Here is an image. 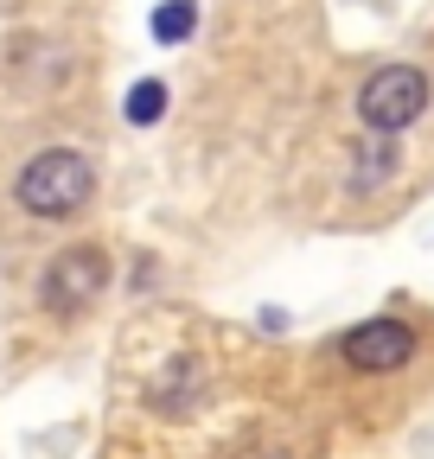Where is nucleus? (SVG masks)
Returning <instances> with one entry per match:
<instances>
[{
	"instance_id": "f257e3e1",
	"label": "nucleus",
	"mask_w": 434,
	"mask_h": 459,
	"mask_svg": "<svg viewBox=\"0 0 434 459\" xmlns=\"http://www.w3.org/2000/svg\"><path fill=\"white\" fill-rule=\"evenodd\" d=\"M90 192H96V172H90V160H83L77 147H45V153H32V166L13 179V198H20L32 217H71V211L90 204Z\"/></svg>"
},
{
	"instance_id": "f03ea898",
	"label": "nucleus",
	"mask_w": 434,
	"mask_h": 459,
	"mask_svg": "<svg viewBox=\"0 0 434 459\" xmlns=\"http://www.w3.org/2000/svg\"><path fill=\"white\" fill-rule=\"evenodd\" d=\"M421 108H428V77L415 65H384L358 90V115L377 134H403L409 122H421Z\"/></svg>"
},
{
	"instance_id": "7ed1b4c3",
	"label": "nucleus",
	"mask_w": 434,
	"mask_h": 459,
	"mask_svg": "<svg viewBox=\"0 0 434 459\" xmlns=\"http://www.w3.org/2000/svg\"><path fill=\"white\" fill-rule=\"evenodd\" d=\"M102 287H108V255H102L96 243H77V249H65V255H51L39 294H45L51 313H77V307H90V300L102 294Z\"/></svg>"
},
{
	"instance_id": "20e7f679",
	"label": "nucleus",
	"mask_w": 434,
	"mask_h": 459,
	"mask_svg": "<svg viewBox=\"0 0 434 459\" xmlns=\"http://www.w3.org/2000/svg\"><path fill=\"white\" fill-rule=\"evenodd\" d=\"M339 358H345L352 370H403V364L415 358V332H409L403 319H364V325L345 332Z\"/></svg>"
},
{
	"instance_id": "39448f33",
	"label": "nucleus",
	"mask_w": 434,
	"mask_h": 459,
	"mask_svg": "<svg viewBox=\"0 0 434 459\" xmlns=\"http://www.w3.org/2000/svg\"><path fill=\"white\" fill-rule=\"evenodd\" d=\"M147 26H153L160 45H186V39L198 32V0H160Z\"/></svg>"
},
{
	"instance_id": "423d86ee",
	"label": "nucleus",
	"mask_w": 434,
	"mask_h": 459,
	"mask_svg": "<svg viewBox=\"0 0 434 459\" xmlns=\"http://www.w3.org/2000/svg\"><path fill=\"white\" fill-rule=\"evenodd\" d=\"M122 115H128V122H135V128H153V122H160V115H167V83H160V77H141V83L128 90V102H122Z\"/></svg>"
},
{
	"instance_id": "0eeeda50",
	"label": "nucleus",
	"mask_w": 434,
	"mask_h": 459,
	"mask_svg": "<svg viewBox=\"0 0 434 459\" xmlns=\"http://www.w3.org/2000/svg\"><path fill=\"white\" fill-rule=\"evenodd\" d=\"M370 160H358V172H352V186H377L384 172H396V147H390V134L377 141V147H364Z\"/></svg>"
},
{
	"instance_id": "6e6552de",
	"label": "nucleus",
	"mask_w": 434,
	"mask_h": 459,
	"mask_svg": "<svg viewBox=\"0 0 434 459\" xmlns=\"http://www.w3.org/2000/svg\"><path fill=\"white\" fill-rule=\"evenodd\" d=\"M243 459H288V453H282V446H249Z\"/></svg>"
}]
</instances>
